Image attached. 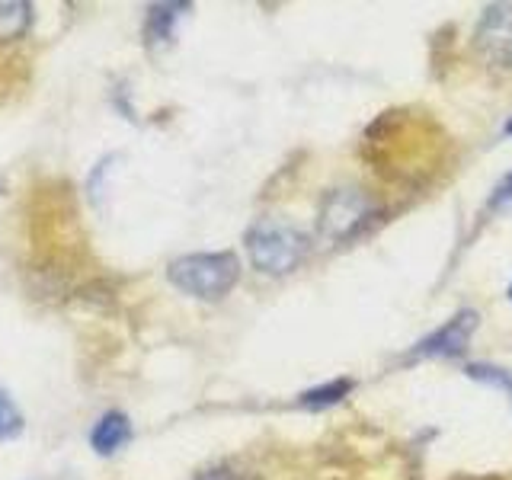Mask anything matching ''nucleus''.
Masks as SVG:
<instances>
[{
  "label": "nucleus",
  "instance_id": "obj_15",
  "mask_svg": "<svg viewBox=\"0 0 512 480\" xmlns=\"http://www.w3.org/2000/svg\"><path fill=\"white\" fill-rule=\"evenodd\" d=\"M509 301H512V285H509Z\"/></svg>",
  "mask_w": 512,
  "mask_h": 480
},
{
  "label": "nucleus",
  "instance_id": "obj_7",
  "mask_svg": "<svg viewBox=\"0 0 512 480\" xmlns=\"http://www.w3.org/2000/svg\"><path fill=\"white\" fill-rule=\"evenodd\" d=\"M189 10V4H154L148 10V20H144V39L148 45H167L173 39V26L176 20Z\"/></svg>",
  "mask_w": 512,
  "mask_h": 480
},
{
  "label": "nucleus",
  "instance_id": "obj_10",
  "mask_svg": "<svg viewBox=\"0 0 512 480\" xmlns=\"http://www.w3.org/2000/svg\"><path fill=\"white\" fill-rule=\"evenodd\" d=\"M23 432V413L13 404V397L0 388V442L16 439Z\"/></svg>",
  "mask_w": 512,
  "mask_h": 480
},
{
  "label": "nucleus",
  "instance_id": "obj_4",
  "mask_svg": "<svg viewBox=\"0 0 512 480\" xmlns=\"http://www.w3.org/2000/svg\"><path fill=\"white\" fill-rule=\"evenodd\" d=\"M477 48L484 52L493 64L509 68L512 64V7L509 4H493L484 10L477 23Z\"/></svg>",
  "mask_w": 512,
  "mask_h": 480
},
{
  "label": "nucleus",
  "instance_id": "obj_13",
  "mask_svg": "<svg viewBox=\"0 0 512 480\" xmlns=\"http://www.w3.org/2000/svg\"><path fill=\"white\" fill-rule=\"evenodd\" d=\"M199 480H253L250 474H237V471H228V468H215V471H205L199 474Z\"/></svg>",
  "mask_w": 512,
  "mask_h": 480
},
{
  "label": "nucleus",
  "instance_id": "obj_3",
  "mask_svg": "<svg viewBox=\"0 0 512 480\" xmlns=\"http://www.w3.org/2000/svg\"><path fill=\"white\" fill-rule=\"evenodd\" d=\"M368 218V199L356 189H336L324 199L320 205V221L317 228L324 237L330 240H343V237H352Z\"/></svg>",
  "mask_w": 512,
  "mask_h": 480
},
{
  "label": "nucleus",
  "instance_id": "obj_5",
  "mask_svg": "<svg viewBox=\"0 0 512 480\" xmlns=\"http://www.w3.org/2000/svg\"><path fill=\"white\" fill-rule=\"evenodd\" d=\"M477 324H480L477 311H458L448 324H442L436 333H429L423 343H416L413 356H461V352H468Z\"/></svg>",
  "mask_w": 512,
  "mask_h": 480
},
{
  "label": "nucleus",
  "instance_id": "obj_2",
  "mask_svg": "<svg viewBox=\"0 0 512 480\" xmlns=\"http://www.w3.org/2000/svg\"><path fill=\"white\" fill-rule=\"evenodd\" d=\"M250 263L266 276H288L308 256V237L295 224L279 218H263L247 231Z\"/></svg>",
  "mask_w": 512,
  "mask_h": 480
},
{
  "label": "nucleus",
  "instance_id": "obj_6",
  "mask_svg": "<svg viewBox=\"0 0 512 480\" xmlns=\"http://www.w3.org/2000/svg\"><path fill=\"white\" fill-rule=\"evenodd\" d=\"M128 439H132V423L119 410L103 413L90 432V445L96 455H116L122 445H128Z\"/></svg>",
  "mask_w": 512,
  "mask_h": 480
},
{
  "label": "nucleus",
  "instance_id": "obj_12",
  "mask_svg": "<svg viewBox=\"0 0 512 480\" xmlns=\"http://www.w3.org/2000/svg\"><path fill=\"white\" fill-rule=\"evenodd\" d=\"M512 202V173L503 176V183L493 189V196H490V208H506Z\"/></svg>",
  "mask_w": 512,
  "mask_h": 480
},
{
  "label": "nucleus",
  "instance_id": "obj_11",
  "mask_svg": "<svg viewBox=\"0 0 512 480\" xmlns=\"http://www.w3.org/2000/svg\"><path fill=\"white\" fill-rule=\"evenodd\" d=\"M468 378H474V381H484V384H493V388H500V391H506L509 394V400H512V372L509 368H500V365H471L468 368Z\"/></svg>",
  "mask_w": 512,
  "mask_h": 480
},
{
  "label": "nucleus",
  "instance_id": "obj_9",
  "mask_svg": "<svg viewBox=\"0 0 512 480\" xmlns=\"http://www.w3.org/2000/svg\"><path fill=\"white\" fill-rule=\"evenodd\" d=\"M349 391H352V381H349V378H336V381H330V384H320V388L304 391L298 400H301V407L320 410V407H333V404H340L343 397H349Z\"/></svg>",
  "mask_w": 512,
  "mask_h": 480
},
{
  "label": "nucleus",
  "instance_id": "obj_14",
  "mask_svg": "<svg viewBox=\"0 0 512 480\" xmlns=\"http://www.w3.org/2000/svg\"><path fill=\"white\" fill-rule=\"evenodd\" d=\"M506 135H512V119L506 122Z\"/></svg>",
  "mask_w": 512,
  "mask_h": 480
},
{
  "label": "nucleus",
  "instance_id": "obj_8",
  "mask_svg": "<svg viewBox=\"0 0 512 480\" xmlns=\"http://www.w3.org/2000/svg\"><path fill=\"white\" fill-rule=\"evenodd\" d=\"M32 23V4L26 0H0V42H16Z\"/></svg>",
  "mask_w": 512,
  "mask_h": 480
},
{
  "label": "nucleus",
  "instance_id": "obj_1",
  "mask_svg": "<svg viewBox=\"0 0 512 480\" xmlns=\"http://www.w3.org/2000/svg\"><path fill=\"white\" fill-rule=\"evenodd\" d=\"M170 282L180 292L199 298V301H218L231 292L240 279V260L237 253H189L173 260L167 269Z\"/></svg>",
  "mask_w": 512,
  "mask_h": 480
}]
</instances>
